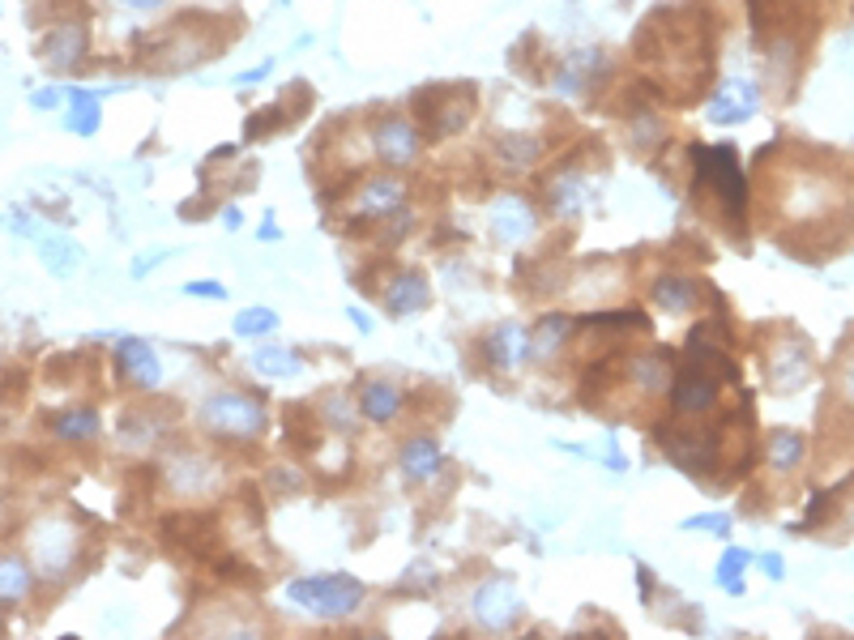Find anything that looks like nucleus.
Listing matches in <instances>:
<instances>
[{
  "label": "nucleus",
  "mask_w": 854,
  "mask_h": 640,
  "mask_svg": "<svg viewBox=\"0 0 854 640\" xmlns=\"http://www.w3.org/2000/svg\"><path fill=\"white\" fill-rule=\"evenodd\" d=\"M752 564V551H744V546H726L723 559H718V589L726 594H744V568Z\"/></svg>",
  "instance_id": "7c9ffc66"
},
{
  "label": "nucleus",
  "mask_w": 854,
  "mask_h": 640,
  "mask_svg": "<svg viewBox=\"0 0 854 640\" xmlns=\"http://www.w3.org/2000/svg\"><path fill=\"white\" fill-rule=\"evenodd\" d=\"M231 329H235V338H265L278 329V312L274 308H244V312H235Z\"/></svg>",
  "instance_id": "72a5a7b5"
},
{
  "label": "nucleus",
  "mask_w": 854,
  "mask_h": 640,
  "mask_svg": "<svg viewBox=\"0 0 854 640\" xmlns=\"http://www.w3.org/2000/svg\"><path fill=\"white\" fill-rule=\"evenodd\" d=\"M31 546H34V559H39V568L52 576H65L73 568V555H77V534L61 525V521H43L39 530L31 534Z\"/></svg>",
  "instance_id": "f8f14e48"
},
{
  "label": "nucleus",
  "mask_w": 854,
  "mask_h": 640,
  "mask_svg": "<svg viewBox=\"0 0 854 640\" xmlns=\"http://www.w3.org/2000/svg\"><path fill=\"white\" fill-rule=\"evenodd\" d=\"M526 354H530V333L522 324H513V320L495 324L492 333L483 338V359L492 363L495 372H517L526 363Z\"/></svg>",
  "instance_id": "2eb2a0df"
},
{
  "label": "nucleus",
  "mask_w": 854,
  "mask_h": 640,
  "mask_svg": "<svg viewBox=\"0 0 854 640\" xmlns=\"http://www.w3.org/2000/svg\"><path fill=\"white\" fill-rule=\"evenodd\" d=\"M265 415L257 393H239V388H218L201 402V427L218 440H261Z\"/></svg>",
  "instance_id": "7ed1b4c3"
},
{
  "label": "nucleus",
  "mask_w": 854,
  "mask_h": 640,
  "mask_svg": "<svg viewBox=\"0 0 854 640\" xmlns=\"http://www.w3.org/2000/svg\"><path fill=\"white\" fill-rule=\"evenodd\" d=\"M573 338V320L564 317V312H552V317H543L534 329H530V354L526 359H538V363H552L559 351H564V342Z\"/></svg>",
  "instance_id": "412c9836"
},
{
  "label": "nucleus",
  "mask_w": 854,
  "mask_h": 640,
  "mask_svg": "<svg viewBox=\"0 0 854 640\" xmlns=\"http://www.w3.org/2000/svg\"><path fill=\"white\" fill-rule=\"evenodd\" d=\"M680 530H709V534H726V530H730V516H726V512H701V516H688Z\"/></svg>",
  "instance_id": "c9c22d12"
},
{
  "label": "nucleus",
  "mask_w": 854,
  "mask_h": 640,
  "mask_svg": "<svg viewBox=\"0 0 854 640\" xmlns=\"http://www.w3.org/2000/svg\"><path fill=\"white\" fill-rule=\"evenodd\" d=\"M52 436H61L68 445H90L99 436V415L95 410H65V415L52 418Z\"/></svg>",
  "instance_id": "cd10ccee"
},
{
  "label": "nucleus",
  "mask_w": 854,
  "mask_h": 640,
  "mask_svg": "<svg viewBox=\"0 0 854 640\" xmlns=\"http://www.w3.org/2000/svg\"><path fill=\"white\" fill-rule=\"evenodd\" d=\"M837 184L821 175V171H803V175H790L787 189H782V214L794 218V223H812L829 214L837 205Z\"/></svg>",
  "instance_id": "423d86ee"
},
{
  "label": "nucleus",
  "mask_w": 854,
  "mask_h": 640,
  "mask_svg": "<svg viewBox=\"0 0 854 640\" xmlns=\"http://www.w3.org/2000/svg\"><path fill=\"white\" fill-rule=\"evenodd\" d=\"M415 111L427 125V137H449L474 116V90L470 86H431L424 95H415Z\"/></svg>",
  "instance_id": "20e7f679"
},
{
  "label": "nucleus",
  "mask_w": 854,
  "mask_h": 640,
  "mask_svg": "<svg viewBox=\"0 0 854 640\" xmlns=\"http://www.w3.org/2000/svg\"><path fill=\"white\" fill-rule=\"evenodd\" d=\"M654 303L666 312V317H684V312H692V308L701 303V282L680 278V274H666V278H658Z\"/></svg>",
  "instance_id": "b1692460"
},
{
  "label": "nucleus",
  "mask_w": 854,
  "mask_h": 640,
  "mask_svg": "<svg viewBox=\"0 0 854 640\" xmlns=\"http://www.w3.org/2000/svg\"><path fill=\"white\" fill-rule=\"evenodd\" d=\"M431 303V290L419 269H402L385 282V312L389 317H415Z\"/></svg>",
  "instance_id": "dca6fc26"
},
{
  "label": "nucleus",
  "mask_w": 854,
  "mask_h": 640,
  "mask_svg": "<svg viewBox=\"0 0 854 640\" xmlns=\"http://www.w3.org/2000/svg\"><path fill=\"white\" fill-rule=\"evenodd\" d=\"M171 487L180 491V495H205V491H214V482H218V466L214 461H205L198 452H189V457H180L175 466H171Z\"/></svg>",
  "instance_id": "4be33fe9"
},
{
  "label": "nucleus",
  "mask_w": 854,
  "mask_h": 640,
  "mask_svg": "<svg viewBox=\"0 0 854 640\" xmlns=\"http://www.w3.org/2000/svg\"><path fill=\"white\" fill-rule=\"evenodd\" d=\"M547 205L556 218H577L586 210V180L577 171H559L547 180Z\"/></svg>",
  "instance_id": "5701e85b"
},
{
  "label": "nucleus",
  "mask_w": 854,
  "mask_h": 640,
  "mask_svg": "<svg viewBox=\"0 0 854 640\" xmlns=\"http://www.w3.org/2000/svg\"><path fill=\"white\" fill-rule=\"evenodd\" d=\"M756 107H760V90H756V82L748 77H730L718 95L709 98V125L718 128H730V125H744V120H752Z\"/></svg>",
  "instance_id": "9d476101"
},
{
  "label": "nucleus",
  "mask_w": 854,
  "mask_h": 640,
  "mask_svg": "<svg viewBox=\"0 0 854 640\" xmlns=\"http://www.w3.org/2000/svg\"><path fill=\"white\" fill-rule=\"evenodd\" d=\"M223 223H227V231H235V226L244 223V214H239V205H227V210H223Z\"/></svg>",
  "instance_id": "c03bdc74"
},
{
  "label": "nucleus",
  "mask_w": 854,
  "mask_h": 640,
  "mask_svg": "<svg viewBox=\"0 0 854 640\" xmlns=\"http://www.w3.org/2000/svg\"><path fill=\"white\" fill-rule=\"evenodd\" d=\"M760 564H765V576H769V580H782V576H787V568H782V555H765Z\"/></svg>",
  "instance_id": "ea45409f"
},
{
  "label": "nucleus",
  "mask_w": 854,
  "mask_h": 640,
  "mask_svg": "<svg viewBox=\"0 0 854 640\" xmlns=\"http://www.w3.org/2000/svg\"><path fill=\"white\" fill-rule=\"evenodd\" d=\"M488 223H492V235L500 244H522L534 235V210H530L526 196H517V192H504V196H495L492 210H488Z\"/></svg>",
  "instance_id": "4468645a"
},
{
  "label": "nucleus",
  "mask_w": 854,
  "mask_h": 640,
  "mask_svg": "<svg viewBox=\"0 0 854 640\" xmlns=\"http://www.w3.org/2000/svg\"><path fill=\"white\" fill-rule=\"evenodd\" d=\"M31 103H34V107H56V103H61V95H56V90H39Z\"/></svg>",
  "instance_id": "37998d69"
},
{
  "label": "nucleus",
  "mask_w": 854,
  "mask_h": 640,
  "mask_svg": "<svg viewBox=\"0 0 854 640\" xmlns=\"http://www.w3.org/2000/svg\"><path fill=\"white\" fill-rule=\"evenodd\" d=\"M351 320L360 324V333H372V317H367V312H360V308H351Z\"/></svg>",
  "instance_id": "a18cd8bd"
},
{
  "label": "nucleus",
  "mask_w": 854,
  "mask_h": 640,
  "mask_svg": "<svg viewBox=\"0 0 854 640\" xmlns=\"http://www.w3.org/2000/svg\"><path fill=\"white\" fill-rule=\"evenodd\" d=\"M116 372H120V381L132 384V388H141V393L163 381L159 354H154L150 342H141V338H120V342H116Z\"/></svg>",
  "instance_id": "9b49d317"
},
{
  "label": "nucleus",
  "mask_w": 854,
  "mask_h": 640,
  "mask_svg": "<svg viewBox=\"0 0 854 640\" xmlns=\"http://www.w3.org/2000/svg\"><path fill=\"white\" fill-rule=\"evenodd\" d=\"M253 367L261 376H269V381H291V376H299L303 359L296 351H287V346H261V351L253 354Z\"/></svg>",
  "instance_id": "c85d7f7f"
},
{
  "label": "nucleus",
  "mask_w": 854,
  "mask_h": 640,
  "mask_svg": "<svg viewBox=\"0 0 854 640\" xmlns=\"http://www.w3.org/2000/svg\"><path fill=\"white\" fill-rule=\"evenodd\" d=\"M769 466L778 470V474H794L799 466H803V452H808V440L799 436V431H790V427H782V431H773L769 436Z\"/></svg>",
  "instance_id": "bb28decb"
},
{
  "label": "nucleus",
  "mask_w": 854,
  "mask_h": 640,
  "mask_svg": "<svg viewBox=\"0 0 854 640\" xmlns=\"http://www.w3.org/2000/svg\"><path fill=\"white\" fill-rule=\"evenodd\" d=\"M184 295H198V299H227V287H223V282H189Z\"/></svg>",
  "instance_id": "4c0bfd02"
},
{
  "label": "nucleus",
  "mask_w": 854,
  "mask_h": 640,
  "mask_svg": "<svg viewBox=\"0 0 854 640\" xmlns=\"http://www.w3.org/2000/svg\"><path fill=\"white\" fill-rule=\"evenodd\" d=\"M43 260H47L52 274L68 278L77 269V260H82V248L73 239H65V235H52V239H43Z\"/></svg>",
  "instance_id": "2f4dec72"
},
{
  "label": "nucleus",
  "mask_w": 854,
  "mask_h": 640,
  "mask_svg": "<svg viewBox=\"0 0 854 640\" xmlns=\"http://www.w3.org/2000/svg\"><path fill=\"white\" fill-rule=\"evenodd\" d=\"M86 43H90L86 22H61V26H52L47 43H43V61H47V68L65 73L86 56Z\"/></svg>",
  "instance_id": "a211bd4d"
},
{
  "label": "nucleus",
  "mask_w": 854,
  "mask_h": 640,
  "mask_svg": "<svg viewBox=\"0 0 854 640\" xmlns=\"http://www.w3.org/2000/svg\"><path fill=\"white\" fill-rule=\"evenodd\" d=\"M355 402H360V415L367 418V423H381V427H385V423H394V418L402 415V402H406V397H402V388H397L394 381H363Z\"/></svg>",
  "instance_id": "aec40b11"
},
{
  "label": "nucleus",
  "mask_w": 854,
  "mask_h": 640,
  "mask_svg": "<svg viewBox=\"0 0 854 640\" xmlns=\"http://www.w3.org/2000/svg\"><path fill=\"white\" fill-rule=\"evenodd\" d=\"M436 580H440V573L431 564H410L406 576H402V589H431Z\"/></svg>",
  "instance_id": "e433bc0d"
},
{
  "label": "nucleus",
  "mask_w": 854,
  "mask_h": 640,
  "mask_svg": "<svg viewBox=\"0 0 854 640\" xmlns=\"http://www.w3.org/2000/svg\"><path fill=\"white\" fill-rule=\"evenodd\" d=\"M397 210H406V184L397 175H372L355 189L351 214L355 218H389Z\"/></svg>",
  "instance_id": "ddd939ff"
},
{
  "label": "nucleus",
  "mask_w": 854,
  "mask_h": 640,
  "mask_svg": "<svg viewBox=\"0 0 854 640\" xmlns=\"http://www.w3.org/2000/svg\"><path fill=\"white\" fill-rule=\"evenodd\" d=\"M397 466H402V479L410 482V487H427V482L440 474V466H445V452L436 440H410V445L402 448V457H397Z\"/></svg>",
  "instance_id": "6ab92c4d"
},
{
  "label": "nucleus",
  "mask_w": 854,
  "mask_h": 640,
  "mask_svg": "<svg viewBox=\"0 0 854 640\" xmlns=\"http://www.w3.org/2000/svg\"><path fill=\"white\" fill-rule=\"evenodd\" d=\"M718 384H723L718 372H709L705 363L688 359V363L675 372V384H671V410L680 418L709 415V410L718 406Z\"/></svg>",
  "instance_id": "0eeeda50"
},
{
  "label": "nucleus",
  "mask_w": 854,
  "mask_h": 640,
  "mask_svg": "<svg viewBox=\"0 0 854 640\" xmlns=\"http://www.w3.org/2000/svg\"><path fill=\"white\" fill-rule=\"evenodd\" d=\"M666 376H671V354L666 351L628 359V381L637 384L641 393H662V388H666Z\"/></svg>",
  "instance_id": "a878e982"
},
{
  "label": "nucleus",
  "mask_w": 854,
  "mask_h": 640,
  "mask_svg": "<svg viewBox=\"0 0 854 640\" xmlns=\"http://www.w3.org/2000/svg\"><path fill=\"white\" fill-rule=\"evenodd\" d=\"M125 9H137V13H150V9H163V4H171V0H120Z\"/></svg>",
  "instance_id": "a19ab883"
},
{
  "label": "nucleus",
  "mask_w": 854,
  "mask_h": 640,
  "mask_svg": "<svg viewBox=\"0 0 854 640\" xmlns=\"http://www.w3.org/2000/svg\"><path fill=\"white\" fill-rule=\"evenodd\" d=\"M602 73H607V52L581 47V52L564 56V64H559V73H556V90L559 95H586Z\"/></svg>",
  "instance_id": "f3484780"
},
{
  "label": "nucleus",
  "mask_w": 854,
  "mask_h": 640,
  "mask_svg": "<svg viewBox=\"0 0 854 640\" xmlns=\"http://www.w3.org/2000/svg\"><path fill=\"white\" fill-rule=\"evenodd\" d=\"M842 393H846V402L854 406V354L842 363Z\"/></svg>",
  "instance_id": "58836bf2"
},
{
  "label": "nucleus",
  "mask_w": 854,
  "mask_h": 640,
  "mask_svg": "<svg viewBox=\"0 0 854 640\" xmlns=\"http://www.w3.org/2000/svg\"><path fill=\"white\" fill-rule=\"evenodd\" d=\"M692 162H696V192L718 196L726 210V223L744 226L748 189H744L739 154H735L730 146H696V150H692Z\"/></svg>",
  "instance_id": "f03ea898"
},
{
  "label": "nucleus",
  "mask_w": 854,
  "mask_h": 640,
  "mask_svg": "<svg viewBox=\"0 0 854 640\" xmlns=\"http://www.w3.org/2000/svg\"><path fill=\"white\" fill-rule=\"evenodd\" d=\"M470 615H474V623L488 628V632H509V628L526 615V602H522V594H517L513 580L488 576V580L470 594Z\"/></svg>",
  "instance_id": "39448f33"
},
{
  "label": "nucleus",
  "mask_w": 854,
  "mask_h": 640,
  "mask_svg": "<svg viewBox=\"0 0 854 640\" xmlns=\"http://www.w3.org/2000/svg\"><path fill=\"white\" fill-rule=\"evenodd\" d=\"M372 150H376V159L389 162V167H410L419 159V150H424V137H419V128L410 125L406 116H385L381 125L372 128Z\"/></svg>",
  "instance_id": "6e6552de"
},
{
  "label": "nucleus",
  "mask_w": 854,
  "mask_h": 640,
  "mask_svg": "<svg viewBox=\"0 0 854 640\" xmlns=\"http://www.w3.org/2000/svg\"><path fill=\"white\" fill-rule=\"evenodd\" d=\"M765 376H769V388H778V393L803 388V384L812 381V351H808V342H799V338H782V342L769 351Z\"/></svg>",
  "instance_id": "1a4fd4ad"
},
{
  "label": "nucleus",
  "mask_w": 854,
  "mask_h": 640,
  "mask_svg": "<svg viewBox=\"0 0 854 640\" xmlns=\"http://www.w3.org/2000/svg\"><path fill=\"white\" fill-rule=\"evenodd\" d=\"M31 594V568L22 559H0V602H18Z\"/></svg>",
  "instance_id": "473e14b6"
},
{
  "label": "nucleus",
  "mask_w": 854,
  "mask_h": 640,
  "mask_svg": "<svg viewBox=\"0 0 854 640\" xmlns=\"http://www.w3.org/2000/svg\"><path fill=\"white\" fill-rule=\"evenodd\" d=\"M607 466H611V470H625V457H620V448H616V436L607 440Z\"/></svg>",
  "instance_id": "79ce46f5"
},
{
  "label": "nucleus",
  "mask_w": 854,
  "mask_h": 640,
  "mask_svg": "<svg viewBox=\"0 0 854 640\" xmlns=\"http://www.w3.org/2000/svg\"><path fill=\"white\" fill-rule=\"evenodd\" d=\"M321 418H325V427L333 423L338 431H351V397L329 393V402H321Z\"/></svg>",
  "instance_id": "f704fd0d"
},
{
  "label": "nucleus",
  "mask_w": 854,
  "mask_h": 640,
  "mask_svg": "<svg viewBox=\"0 0 854 640\" xmlns=\"http://www.w3.org/2000/svg\"><path fill=\"white\" fill-rule=\"evenodd\" d=\"M492 154L504 171H530L538 162V154H543V146L530 132H504V137L492 141Z\"/></svg>",
  "instance_id": "393cba45"
},
{
  "label": "nucleus",
  "mask_w": 854,
  "mask_h": 640,
  "mask_svg": "<svg viewBox=\"0 0 854 640\" xmlns=\"http://www.w3.org/2000/svg\"><path fill=\"white\" fill-rule=\"evenodd\" d=\"M363 580L346 573L329 576H299L287 585V602L312 619H351L363 607Z\"/></svg>",
  "instance_id": "f257e3e1"
},
{
  "label": "nucleus",
  "mask_w": 854,
  "mask_h": 640,
  "mask_svg": "<svg viewBox=\"0 0 854 640\" xmlns=\"http://www.w3.org/2000/svg\"><path fill=\"white\" fill-rule=\"evenodd\" d=\"M68 128L77 137H95L99 132V98L90 90H68Z\"/></svg>",
  "instance_id": "c756f323"
}]
</instances>
